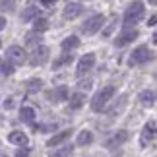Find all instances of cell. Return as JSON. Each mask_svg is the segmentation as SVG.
<instances>
[{
  "mask_svg": "<svg viewBox=\"0 0 157 157\" xmlns=\"http://www.w3.org/2000/svg\"><path fill=\"white\" fill-rule=\"evenodd\" d=\"M144 16H146V6H144V2H142V0H134V2L126 8V12H124L126 27L134 25V23H138V21H142Z\"/></svg>",
  "mask_w": 157,
  "mask_h": 157,
  "instance_id": "1",
  "label": "cell"
},
{
  "mask_svg": "<svg viewBox=\"0 0 157 157\" xmlns=\"http://www.w3.org/2000/svg\"><path fill=\"white\" fill-rule=\"evenodd\" d=\"M113 95H114V86H105L101 91H97L93 95V99H91V109L95 113H101L103 109L107 107V103L113 99Z\"/></svg>",
  "mask_w": 157,
  "mask_h": 157,
  "instance_id": "2",
  "label": "cell"
},
{
  "mask_svg": "<svg viewBox=\"0 0 157 157\" xmlns=\"http://www.w3.org/2000/svg\"><path fill=\"white\" fill-rule=\"evenodd\" d=\"M105 25V16L103 14H93V16H89L86 21L82 23V33H86V35H93V33H97L101 27Z\"/></svg>",
  "mask_w": 157,
  "mask_h": 157,
  "instance_id": "3",
  "label": "cell"
},
{
  "mask_svg": "<svg viewBox=\"0 0 157 157\" xmlns=\"http://www.w3.org/2000/svg\"><path fill=\"white\" fill-rule=\"evenodd\" d=\"M151 58H153V52L149 51V47L147 45H140V47H136V49L132 51L130 64H146L147 60H151Z\"/></svg>",
  "mask_w": 157,
  "mask_h": 157,
  "instance_id": "4",
  "label": "cell"
},
{
  "mask_svg": "<svg viewBox=\"0 0 157 157\" xmlns=\"http://www.w3.org/2000/svg\"><path fill=\"white\" fill-rule=\"evenodd\" d=\"M130 140V134H128V130H118V132H114V134L107 140V144H105V147L107 149H117V147H120V146H124L126 142Z\"/></svg>",
  "mask_w": 157,
  "mask_h": 157,
  "instance_id": "5",
  "label": "cell"
},
{
  "mask_svg": "<svg viewBox=\"0 0 157 157\" xmlns=\"http://www.w3.org/2000/svg\"><path fill=\"white\" fill-rule=\"evenodd\" d=\"M49 47H45V45H39V47H35V51L31 52V56H29V64L31 66H43L47 60H49Z\"/></svg>",
  "mask_w": 157,
  "mask_h": 157,
  "instance_id": "6",
  "label": "cell"
},
{
  "mask_svg": "<svg viewBox=\"0 0 157 157\" xmlns=\"http://www.w3.org/2000/svg\"><path fill=\"white\" fill-rule=\"evenodd\" d=\"M6 58L10 60L12 64H23V60H25V49L20 45H12L8 47V51H6Z\"/></svg>",
  "mask_w": 157,
  "mask_h": 157,
  "instance_id": "7",
  "label": "cell"
},
{
  "mask_svg": "<svg viewBox=\"0 0 157 157\" xmlns=\"http://www.w3.org/2000/svg\"><path fill=\"white\" fill-rule=\"evenodd\" d=\"M93 66H95V54L93 52H87V54H83V56L80 58L76 74L78 76H83V74H87V72H91Z\"/></svg>",
  "mask_w": 157,
  "mask_h": 157,
  "instance_id": "8",
  "label": "cell"
},
{
  "mask_svg": "<svg viewBox=\"0 0 157 157\" xmlns=\"http://www.w3.org/2000/svg\"><path fill=\"white\" fill-rule=\"evenodd\" d=\"M138 35H140V33H138V29H132V27L128 25V27H126L122 33L118 35L117 39H114V45H117V47H124V45H130V43H132L134 39H138Z\"/></svg>",
  "mask_w": 157,
  "mask_h": 157,
  "instance_id": "9",
  "label": "cell"
},
{
  "mask_svg": "<svg viewBox=\"0 0 157 157\" xmlns=\"http://www.w3.org/2000/svg\"><path fill=\"white\" fill-rule=\"evenodd\" d=\"M83 14V6L78 4V2H68L62 10V17L64 20H76Z\"/></svg>",
  "mask_w": 157,
  "mask_h": 157,
  "instance_id": "10",
  "label": "cell"
},
{
  "mask_svg": "<svg viewBox=\"0 0 157 157\" xmlns=\"http://www.w3.org/2000/svg\"><path fill=\"white\" fill-rule=\"evenodd\" d=\"M126 107H128V95L122 93L117 101H114V105L111 109H107V114H109V117H118V114L122 113Z\"/></svg>",
  "mask_w": 157,
  "mask_h": 157,
  "instance_id": "11",
  "label": "cell"
},
{
  "mask_svg": "<svg viewBox=\"0 0 157 157\" xmlns=\"http://www.w3.org/2000/svg\"><path fill=\"white\" fill-rule=\"evenodd\" d=\"M8 142H10V144H14V146H27L29 138H27L25 132H21V130H14V132H10V134H8Z\"/></svg>",
  "mask_w": 157,
  "mask_h": 157,
  "instance_id": "12",
  "label": "cell"
},
{
  "mask_svg": "<svg viewBox=\"0 0 157 157\" xmlns=\"http://www.w3.org/2000/svg\"><path fill=\"white\" fill-rule=\"evenodd\" d=\"M49 97L52 103H62V101L68 99V87L66 86H58V87H54L52 91L49 93Z\"/></svg>",
  "mask_w": 157,
  "mask_h": 157,
  "instance_id": "13",
  "label": "cell"
},
{
  "mask_svg": "<svg viewBox=\"0 0 157 157\" xmlns=\"http://www.w3.org/2000/svg\"><path fill=\"white\" fill-rule=\"evenodd\" d=\"M138 101H140L142 107H153L155 105V91L153 89H144L138 95Z\"/></svg>",
  "mask_w": 157,
  "mask_h": 157,
  "instance_id": "14",
  "label": "cell"
},
{
  "mask_svg": "<svg viewBox=\"0 0 157 157\" xmlns=\"http://www.w3.org/2000/svg\"><path fill=\"white\" fill-rule=\"evenodd\" d=\"M155 138V122L151 120L149 124L144 126V132H142V138H140V142H142V146H146L147 142H151Z\"/></svg>",
  "mask_w": 157,
  "mask_h": 157,
  "instance_id": "15",
  "label": "cell"
},
{
  "mask_svg": "<svg viewBox=\"0 0 157 157\" xmlns=\"http://www.w3.org/2000/svg\"><path fill=\"white\" fill-rule=\"evenodd\" d=\"M70 134H72V130H62V132H58V134H54L51 140L47 142V146H49V147H56V146H60L62 142L68 140Z\"/></svg>",
  "mask_w": 157,
  "mask_h": 157,
  "instance_id": "16",
  "label": "cell"
},
{
  "mask_svg": "<svg viewBox=\"0 0 157 157\" xmlns=\"http://www.w3.org/2000/svg\"><path fill=\"white\" fill-rule=\"evenodd\" d=\"M60 47H62V51L64 52H68V51H74L80 47V39L76 37V35H70V37H66L62 39V43H60Z\"/></svg>",
  "mask_w": 157,
  "mask_h": 157,
  "instance_id": "17",
  "label": "cell"
},
{
  "mask_svg": "<svg viewBox=\"0 0 157 157\" xmlns=\"http://www.w3.org/2000/svg\"><path fill=\"white\" fill-rule=\"evenodd\" d=\"M95 140V136H93V132H89V130H82L80 134H78V146H91Z\"/></svg>",
  "mask_w": 157,
  "mask_h": 157,
  "instance_id": "18",
  "label": "cell"
},
{
  "mask_svg": "<svg viewBox=\"0 0 157 157\" xmlns=\"http://www.w3.org/2000/svg\"><path fill=\"white\" fill-rule=\"evenodd\" d=\"M86 103V93L82 91H76L74 95H70V109H80Z\"/></svg>",
  "mask_w": 157,
  "mask_h": 157,
  "instance_id": "19",
  "label": "cell"
},
{
  "mask_svg": "<svg viewBox=\"0 0 157 157\" xmlns=\"http://www.w3.org/2000/svg\"><path fill=\"white\" fill-rule=\"evenodd\" d=\"M39 6H27V8L25 10H23V14H21V21H31L33 20V17H37L39 16Z\"/></svg>",
  "mask_w": 157,
  "mask_h": 157,
  "instance_id": "20",
  "label": "cell"
},
{
  "mask_svg": "<svg viewBox=\"0 0 157 157\" xmlns=\"http://www.w3.org/2000/svg\"><path fill=\"white\" fill-rule=\"evenodd\" d=\"M20 118L23 120V122L31 124L33 120H35V109H31V107H21L20 109Z\"/></svg>",
  "mask_w": 157,
  "mask_h": 157,
  "instance_id": "21",
  "label": "cell"
},
{
  "mask_svg": "<svg viewBox=\"0 0 157 157\" xmlns=\"http://www.w3.org/2000/svg\"><path fill=\"white\" fill-rule=\"evenodd\" d=\"M41 87H43V80H39V78H31L25 83V89L29 93H37V91H41Z\"/></svg>",
  "mask_w": 157,
  "mask_h": 157,
  "instance_id": "22",
  "label": "cell"
},
{
  "mask_svg": "<svg viewBox=\"0 0 157 157\" xmlns=\"http://www.w3.org/2000/svg\"><path fill=\"white\" fill-rule=\"evenodd\" d=\"M49 20H47V17H37V20L33 21V31L35 33H43V31H47V29H49Z\"/></svg>",
  "mask_w": 157,
  "mask_h": 157,
  "instance_id": "23",
  "label": "cell"
},
{
  "mask_svg": "<svg viewBox=\"0 0 157 157\" xmlns=\"http://www.w3.org/2000/svg\"><path fill=\"white\" fill-rule=\"evenodd\" d=\"M72 58H74V56H72V54H68V52H66L64 56H60V58H56V60H54L52 68H54V70H58L60 66H64V64H70V62H72Z\"/></svg>",
  "mask_w": 157,
  "mask_h": 157,
  "instance_id": "24",
  "label": "cell"
},
{
  "mask_svg": "<svg viewBox=\"0 0 157 157\" xmlns=\"http://www.w3.org/2000/svg\"><path fill=\"white\" fill-rule=\"evenodd\" d=\"M16 0H0V10L2 12H14Z\"/></svg>",
  "mask_w": 157,
  "mask_h": 157,
  "instance_id": "25",
  "label": "cell"
},
{
  "mask_svg": "<svg viewBox=\"0 0 157 157\" xmlns=\"http://www.w3.org/2000/svg\"><path fill=\"white\" fill-rule=\"evenodd\" d=\"M0 74L2 76H10V74H14V64L10 62H4V64H0Z\"/></svg>",
  "mask_w": 157,
  "mask_h": 157,
  "instance_id": "26",
  "label": "cell"
},
{
  "mask_svg": "<svg viewBox=\"0 0 157 157\" xmlns=\"http://www.w3.org/2000/svg\"><path fill=\"white\" fill-rule=\"evenodd\" d=\"M72 151H74V146H64L62 149H56V151H54V155L56 157H64V155H72Z\"/></svg>",
  "mask_w": 157,
  "mask_h": 157,
  "instance_id": "27",
  "label": "cell"
},
{
  "mask_svg": "<svg viewBox=\"0 0 157 157\" xmlns=\"http://www.w3.org/2000/svg\"><path fill=\"white\" fill-rule=\"evenodd\" d=\"M117 20H113V23H111V25H109L107 29H105V31H103V35H105V37H109V35H111V31H113V29H114V25H117Z\"/></svg>",
  "mask_w": 157,
  "mask_h": 157,
  "instance_id": "28",
  "label": "cell"
},
{
  "mask_svg": "<svg viewBox=\"0 0 157 157\" xmlns=\"http://www.w3.org/2000/svg\"><path fill=\"white\" fill-rule=\"evenodd\" d=\"M91 83H93L91 80H86V82L80 83V87H82V89H89V87H91Z\"/></svg>",
  "mask_w": 157,
  "mask_h": 157,
  "instance_id": "29",
  "label": "cell"
},
{
  "mask_svg": "<svg viewBox=\"0 0 157 157\" xmlns=\"http://www.w3.org/2000/svg\"><path fill=\"white\" fill-rule=\"evenodd\" d=\"M16 155H17V157H21V155H29V149H17Z\"/></svg>",
  "mask_w": 157,
  "mask_h": 157,
  "instance_id": "30",
  "label": "cell"
},
{
  "mask_svg": "<svg viewBox=\"0 0 157 157\" xmlns=\"http://www.w3.org/2000/svg\"><path fill=\"white\" fill-rule=\"evenodd\" d=\"M54 2H56V0H41V4H43V6H52Z\"/></svg>",
  "mask_w": 157,
  "mask_h": 157,
  "instance_id": "31",
  "label": "cell"
},
{
  "mask_svg": "<svg viewBox=\"0 0 157 157\" xmlns=\"http://www.w3.org/2000/svg\"><path fill=\"white\" fill-rule=\"evenodd\" d=\"M4 107H6V109H12V107H14V103H12V99H6V101H4Z\"/></svg>",
  "mask_w": 157,
  "mask_h": 157,
  "instance_id": "32",
  "label": "cell"
},
{
  "mask_svg": "<svg viewBox=\"0 0 157 157\" xmlns=\"http://www.w3.org/2000/svg\"><path fill=\"white\" fill-rule=\"evenodd\" d=\"M6 27V20H4V17L2 16H0V31H2V29Z\"/></svg>",
  "mask_w": 157,
  "mask_h": 157,
  "instance_id": "33",
  "label": "cell"
},
{
  "mask_svg": "<svg viewBox=\"0 0 157 157\" xmlns=\"http://www.w3.org/2000/svg\"><path fill=\"white\" fill-rule=\"evenodd\" d=\"M0 47H2V41H0Z\"/></svg>",
  "mask_w": 157,
  "mask_h": 157,
  "instance_id": "34",
  "label": "cell"
}]
</instances>
